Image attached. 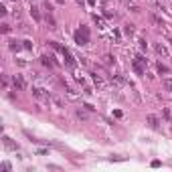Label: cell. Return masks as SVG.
Returning a JSON list of instances; mask_svg holds the SVG:
<instances>
[{
	"mask_svg": "<svg viewBox=\"0 0 172 172\" xmlns=\"http://www.w3.org/2000/svg\"><path fill=\"white\" fill-rule=\"evenodd\" d=\"M14 2H16V0H14Z\"/></svg>",
	"mask_w": 172,
	"mask_h": 172,
	"instance_id": "cell-26",
	"label": "cell"
},
{
	"mask_svg": "<svg viewBox=\"0 0 172 172\" xmlns=\"http://www.w3.org/2000/svg\"><path fill=\"white\" fill-rule=\"evenodd\" d=\"M75 2H79V4H81V2H83V0H75Z\"/></svg>",
	"mask_w": 172,
	"mask_h": 172,
	"instance_id": "cell-25",
	"label": "cell"
},
{
	"mask_svg": "<svg viewBox=\"0 0 172 172\" xmlns=\"http://www.w3.org/2000/svg\"><path fill=\"white\" fill-rule=\"evenodd\" d=\"M22 43H25V45H22V47H25V49H33V43H30V41H22Z\"/></svg>",
	"mask_w": 172,
	"mask_h": 172,
	"instance_id": "cell-18",
	"label": "cell"
},
{
	"mask_svg": "<svg viewBox=\"0 0 172 172\" xmlns=\"http://www.w3.org/2000/svg\"><path fill=\"white\" fill-rule=\"evenodd\" d=\"M2 33H4V34L10 33V26H8V25H2Z\"/></svg>",
	"mask_w": 172,
	"mask_h": 172,
	"instance_id": "cell-22",
	"label": "cell"
},
{
	"mask_svg": "<svg viewBox=\"0 0 172 172\" xmlns=\"http://www.w3.org/2000/svg\"><path fill=\"white\" fill-rule=\"evenodd\" d=\"M75 43H77L79 47L89 45V29H87L85 25H81L77 30H75Z\"/></svg>",
	"mask_w": 172,
	"mask_h": 172,
	"instance_id": "cell-1",
	"label": "cell"
},
{
	"mask_svg": "<svg viewBox=\"0 0 172 172\" xmlns=\"http://www.w3.org/2000/svg\"><path fill=\"white\" fill-rule=\"evenodd\" d=\"M164 87H166L168 91L172 93V79H164Z\"/></svg>",
	"mask_w": 172,
	"mask_h": 172,
	"instance_id": "cell-14",
	"label": "cell"
},
{
	"mask_svg": "<svg viewBox=\"0 0 172 172\" xmlns=\"http://www.w3.org/2000/svg\"><path fill=\"white\" fill-rule=\"evenodd\" d=\"M138 43H140V49H146V39H140Z\"/></svg>",
	"mask_w": 172,
	"mask_h": 172,
	"instance_id": "cell-21",
	"label": "cell"
},
{
	"mask_svg": "<svg viewBox=\"0 0 172 172\" xmlns=\"http://www.w3.org/2000/svg\"><path fill=\"white\" fill-rule=\"evenodd\" d=\"M123 33H126V34H134V25H132V22L123 25Z\"/></svg>",
	"mask_w": 172,
	"mask_h": 172,
	"instance_id": "cell-12",
	"label": "cell"
},
{
	"mask_svg": "<svg viewBox=\"0 0 172 172\" xmlns=\"http://www.w3.org/2000/svg\"><path fill=\"white\" fill-rule=\"evenodd\" d=\"M8 47H10V51H12V53H18V51H20V45L16 43V41H10Z\"/></svg>",
	"mask_w": 172,
	"mask_h": 172,
	"instance_id": "cell-10",
	"label": "cell"
},
{
	"mask_svg": "<svg viewBox=\"0 0 172 172\" xmlns=\"http://www.w3.org/2000/svg\"><path fill=\"white\" fill-rule=\"evenodd\" d=\"M164 118H166V119H172V113H170V109H164Z\"/></svg>",
	"mask_w": 172,
	"mask_h": 172,
	"instance_id": "cell-20",
	"label": "cell"
},
{
	"mask_svg": "<svg viewBox=\"0 0 172 172\" xmlns=\"http://www.w3.org/2000/svg\"><path fill=\"white\" fill-rule=\"evenodd\" d=\"M87 2H89V4H91V6H93V4H95V0H87Z\"/></svg>",
	"mask_w": 172,
	"mask_h": 172,
	"instance_id": "cell-24",
	"label": "cell"
},
{
	"mask_svg": "<svg viewBox=\"0 0 172 172\" xmlns=\"http://www.w3.org/2000/svg\"><path fill=\"white\" fill-rule=\"evenodd\" d=\"M33 93L37 95V97H49V93H45V89H39V87L33 89Z\"/></svg>",
	"mask_w": 172,
	"mask_h": 172,
	"instance_id": "cell-9",
	"label": "cell"
},
{
	"mask_svg": "<svg viewBox=\"0 0 172 172\" xmlns=\"http://www.w3.org/2000/svg\"><path fill=\"white\" fill-rule=\"evenodd\" d=\"M41 63H43L45 67H49V69H53V67H55L53 57H47V55H43V57H41Z\"/></svg>",
	"mask_w": 172,
	"mask_h": 172,
	"instance_id": "cell-5",
	"label": "cell"
},
{
	"mask_svg": "<svg viewBox=\"0 0 172 172\" xmlns=\"http://www.w3.org/2000/svg\"><path fill=\"white\" fill-rule=\"evenodd\" d=\"M57 4H65V0H57Z\"/></svg>",
	"mask_w": 172,
	"mask_h": 172,
	"instance_id": "cell-23",
	"label": "cell"
},
{
	"mask_svg": "<svg viewBox=\"0 0 172 172\" xmlns=\"http://www.w3.org/2000/svg\"><path fill=\"white\" fill-rule=\"evenodd\" d=\"M148 123H150V126H152L154 130H158V128H160V122H158V118H156V115H148Z\"/></svg>",
	"mask_w": 172,
	"mask_h": 172,
	"instance_id": "cell-6",
	"label": "cell"
},
{
	"mask_svg": "<svg viewBox=\"0 0 172 172\" xmlns=\"http://www.w3.org/2000/svg\"><path fill=\"white\" fill-rule=\"evenodd\" d=\"M4 146L10 148V150H16V144H14V142H10V138H6V136H4Z\"/></svg>",
	"mask_w": 172,
	"mask_h": 172,
	"instance_id": "cell-11",
	"label": "cell"
},
{
	"mask_svg": "<svg viewBox=\"0 0 172 172\" xmlns=\"http://www.w3.org/2000/svg\"><path fill=\"white\" fill-rule=\"evenodd\" d=\"M93 20H95V22H97V26H99V29H103V26H105V25H103V20L99 18L97 14H93Z\"/></svg>",
	"mask_w": 172,
	"mask_h": 172,
	"instance_id": "cell-15",
	"label": "cell"
},
{
	"mask_svg": "<svg viewBox=\"0 0 172 172\" xmlns=\"http://www.w3.org/2000/svg\"><path fill=\"white\" fill-rule=\"evenodd\" d=\"M77 118H79V119H87V113L81 111V109H77Z\"/></svg>",
	"mask_w": 172,
	"mask_h": 172,
	"instance_id": "cell-16",
	"label": "cell"
},
{
	"mask_svg": "<svg viewBox=\"0 0 172 172\" xmlns=\"http://www.w3.org/2000/svg\"><path fill=\"white\" fill-rule=\"evenodd\" d=\"M158 73H168V67H164L162 63L158 65Z\"/></svg>",
	"mask_w": 172,
	"mask_h": 172,
	"instance_id": "cell-17",
	"label": "cell"
},
{
	"mask_svg": "<svg viewBox=\"0 0 172 172\" xmlns=\"http://www.w3.org/2000/svg\"><path fill=\"white\" fill-rule=\"evenodd\" d=\"M47 25H49V29H57V22H55V18H53V12H47Z\"/></svg>",
	"mask_w": 172,
	"mask_h": 172,
	"instance_id": "cell-8",
	"label": "cell"
},
{
	"mask_svg": "<svg viewBox=\"0 0 172 172\" xmlns=\"http://www.w3.org/2000/svg\"><path fill=\"white\" fill-rule=\"evenodd\" d=\"M12 85H14L16 89H20V91H22V89L26 87V81H25V77H22V75H14V77H12Z\"/></svg>",
	"mask_w": 172,
	"mask_h": 172,
	"instance_id": "cell-4",
	"label": "cell"
},
{
	"mask_svg": "<svg viewBox=\"0 0 172 172\" xmlns=\"http://www.w3.org/2000/svg\"><path fill=\"white\" fill-rule=\"evenodd\" d=\"M61 55H63V57H65V63H67V65H69V67H71V69H73L75 65H77V63H75V57H73V55H71V51H69L67 47H65V49H63V53H61Z\"/></svg>",
	"mask_w": 172,
	"mask_h": 172,
	"instance_id": "cell-3",
	"label": "cell"
},
{
	"mask_svg": "<svg viewBox=\"0 0 172 172\" xmlns=\"http://www.w3.org/2000/svg\"><path fill=\"white\" fill-rule=\"evenodd\" d=\"M146 65H148V61L144 59L142 55H136V59H134V71H136L138 75L146 73Z\"/></svg>",
	"mask_w": 172,
	"mask_h": 172,
	"instance_id": "cell-2",
	"label": "cell"
},
{
	"mask_svg": "<svg viewBox=\"0 0 172 172\" xmlns=\"http://www.w3.org/2000/svg\"><path fill=\"white\" fill-rule=\"evenodd\" d=\"M103 63L105 65H113V57L111 55H105V57H103Z\"/></svg>",
	"mask_w": 172,
	"mask_h": 172,
	"instance_id": "cell-13",
	"label": "cell"
},
{
	"mask_svg": "<svg viewBox=\"0 0 172 172\" xmlns=\"http://www.w3.org/2000/svg\"><path fill=\"white\" fill-rule=\"evenodd\" d=\"M30 16H33V18L39 22V20H41V10L37 8V6H30Z\"/></svg>",
	"mask_w": 172,
	"mask_h": 172,
	"instance_id": "cell-7",
	"label": "cell"
},
{
	"mask_svg": "<svg viewBox=\"0 0 172 172\" xmlns=\"http://www.w3.org/2000/svg\"><path fill=\"white\" fill-rule=\"evenodd\" d=\"M156 51H158V53H162V55H166V49H164L162 45H158V47H156Z\"/></svg>",
	"mask_w": 172,
	"mask_h": 172,
	"instance_id": "cell-19",
	"label": "cell"
}]
</instances>
